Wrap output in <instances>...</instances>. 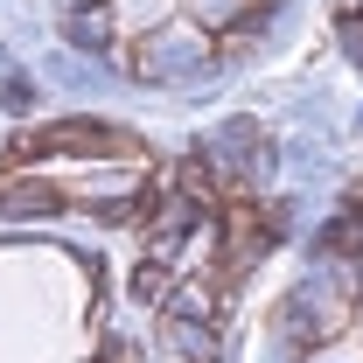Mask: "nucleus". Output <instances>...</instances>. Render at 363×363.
<instances>
[{"label": "nucleus", "instance_id": "12", "mask_svg": "<svg viewBox=\"0 0 363 363\" xmlns=\"http://www.w3.org/2000/svg\"><path fill=\"white\" fill-rule=\"evenodd\" d=\"M335 28H342V49L363 63V14H335Z\"/></svg>", "mask_w": 363, "mask_h": 363}, {"label": "nucleus", "instance_id": "2", "mask_svg": "<svg viewBox=\"0 0 363 363\" xmlns=\"http://www.w3.org/2000/svg\"><path fill=\"white\" fill-rule=\"evenodd\" d=\"M210 56H217V35H210L196 14H175V21H154L147 35H133V49H126V70H133L140 84H168V77L203 70Z\"/></svg>", "mask_w": 363, "mask_h": 363}, {"label": "nucleus", "instance_id": "6", "mask_svg": "<svg viewBox=\"0 0 363 363\" xmlns=\"http://www.w3.org/2000/svg\"><path fill=\"white\" fill-rule=\"evenodd\" d=\"M63 43H77V49H105V43H112V14H105L98 0H77V7L63 14Z\"/></svg>", "mask_w": 363, "mask_h": 363}, {"label": "nucleus", "instance_id": "10", "mask_svg": "<svg viewBox=\"0 0 363 363\" xmlns=\"http://www.w3.org/2000/svg\"><path fill=\"white\" fill-rule=\"evenodd\" d=\"M175 315H196V321H217V301H210V286H175Z\"/></svg>", "mask_w": 363, "mask_h": 363}, {"label": "nucleus", "instance_id": "1", "mask_svg": "<svg viewBox=\"0 0 363 363\" xmlns=\"http://www.w3.org/2000/svg\"><path fill=\"white\" fill-rule=\"evenodd\" d=\"M35 154H91V161H126V168H147L140 133L112 126V119H56V126H21V133L7 140V161H35Z\"/></svg>", "mask_w": 363, "mask_h": 363}, {"label": "nucleus", "instance_id": "11", "mask_svg": "<svg viewBox=\"0 0 363 363\" xmlns=\"http://www.w3.org/2000/svg\"><path fill=\"white\" fill-rule=\"evenodd\" d=\"M161 294H168V266L154 259V266H140V272H133V301H161Z\"/></svg>", "mask_w": 363, "mask_h": 363}, {"label": "nucleus", "instance_id": "4", "mask_svg": "<svg viewBox=\"0 0 363 363\" xmlns=\"http://www.w3.org/2000/svg\"><path fill=\"white\" fill-rule=\"evenodd\" d=\"M161 350L175 363H217V328L196 315H175V308H161Z\"/></svg>", "mask_w": 363, "mask_h": 363}, {"label": "nucleus", "instance_id": "3", "mask_svg": "<svg viewBox=\"0 0 363 363\" xmlns=\"http://www.w3.org/2000/svg\"><path fill=\"white\" fill-rule=\"evenodd\" d=\"M350 308H357L350 279H342V286H335V279H308V286L286 301V315H279V321H286V335H294V342H308V350H315V342H328V335H342Z\"/></svg>", "mask_w": 363, "mask_h": 363}, {"label": "nucleus", "instance_id": "14", "mask_svg": "<svg viewBox=\"0 0 363 363\" xmlns=\"http://www.w3.org/2000/svg\"><path fill=\"white\" fill-rule=\"evenodd\" d=\"M266 7H272V0H266Z\"/></svg>", "mask_w": 363, "mask_h": 363}, {"label": "nucleus", "instance_id": "7", "mask_svg": "<svg viewBox=\"0 0 363 363\" xmlns=\"http://www.w3.org/2000/svg\"><path fill=\"white\" fill-rule=\"evenodd\" d=\"M175 189L196 203V210H224V203H230V189H217V175H210V161H203V154H189V161L175 168Z\"/></svg>", "mask_w": 363, "mask_h": 363}, {"label": "nucleus", "instance_id": "8", "mask_svg": "<svg viewBox=\"0 0 363 363\" xmlns=\"http://www.w3.org/2000/svg\"><path fill=\"white\" fill-rule=\"evenodd\" d=\"M189 14H196L210 35H230V21H252V14H266V0H189Z\"/></svg>", "mask_w": 363, "mask_h": 363}, {"label": "nucleus", "instance_id": "13", "mask_svg": "<svg viewBox=\"0 0 363 363\" xmlns=\"http://www.w3.org/2000/svg\"><path fill=\"white\" fill-rule=\"evenodd\" d=\"M98 363H140V350H133V342H126V335H112V342L98 350Z\"/></svg>", "mask_w": 363, "mask_h": 363}, {"label": "nucleus", "instance_id": "9", "mask_svg": "<svg viewBox=\"0 0 363 363\" xmlns=\"http://www.w3.org/2000/svg\"><path fill=\"white\" fill-rule=\"evenodd\" d=\"M328 252H342V259H363V196H350V203L335 210V224H328Z\"/></svg>", "mask_w": 363, "mask_h": 363}, {"label": "nucleus", "instance_id": "5", "mask_svg": "<svg viewBox=\"0 0 363 363\" xmlns=\"http://www.w3.org/2000/svg\"><path fill=\"white\" fill-rule=\"evenodd\" d=\"M70 196H63V182H28V175H0V210L7 217H49V210H63Z\"/></svg>", "mask_w": 363, "mask_h": 363}]
</instances>
